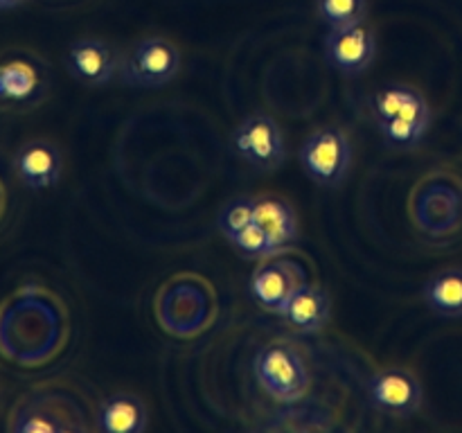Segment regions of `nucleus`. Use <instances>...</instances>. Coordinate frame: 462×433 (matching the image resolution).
Listing matches in <instances>:
<instances>
[{"label":"nucleus","instance_id":"nucleus-1","mask_svg":"<svg viewBox=\"0 0 462 433\" xmlns=\"http://www.w3.org/2000/svg\"><path fill=\"white\" fill-rule=\"evenodd\" d=\"M260 386L280 401H298L310 391V370L300 352L287 343H271L253 361Z\"/></svg>","mask_w":462,"mask_h":433},{"label":"nucleus","instance_id":"nucleus-2","mask_svg":"<svg viewBox=\"0 0 462 433\" xmlns=\"http://www.w3.org/2000/svg\"><path fill=\"white\" fill-rule=\"evenodd\" d=\"M300 162L310 179L323 188H337L346 180L352 162V147L341 129L325 126L314 131L300 149Z\"/></svg>","mask_w":462,"mask_h":433},{"label":"nucleus","instance_id":"nucleus-3","mask_svg":"<svg viewBox=\"0 0 462 433\" xmlns=\"http://www.w3.org/2000/svg\"><path fill=\"white\" fill-rule=\"evenodd\" d=\"M180 70V52L161 36L144 39L122 61V79L131 86L156 88L174 79Z\"/></svg>","mask_w":462,"mask_h":433},{"label":"nucleus","instance_id":"nucleus-4","mask_svg":"<svg viewBox=\"0 0 462 433\" xmlns=\"http://www.w3.org/2000/svg\"><path fill=\"white\" fill-rule=\"evenodd\" d=\"M233 147L248 165L262 171H273L282 165L284 135L278 122L269 115H251L235 129Z\"/></svg>","mask_w":462,"mask_h":433},{"label":"nucleus","instance_id":"nucleus-5","mask_svg":"<svg viewBox=\"0 0 462 433\" xmlns=\"http://www.w3.org/2000/svg\"><path fill=\"white\" fill-rule=\"evenodd\" d=\"M370 401L393 418H411L422 406V383L404 368H386L370 379Z\"/></svg>","mask_w":462,"mask_h":433},{"label":"nucleus","instance_id":"nucleus-6","mask_svg":"<svg viewBox=\"0 0 462 433\" xmlns=\"http://www.w3.org/2000/svg\"><path fill=\"white\" fill-rule=\"evenodd\" d=\"M325 50H328L329 63L337 70L346 72V75H359L374 61L377 39H374L373 30L364 23L350 27H337V30L329 32L328 41H325Z\"/></svg>","mask_w":462,"mask_h":433},{"label":"nucleus","instance_id":"nucleus-7","mask_svg":"<svg viewBox=\"0 0 462 433\" xmlns=\"http://www.w3.org/2000/svg\"><path fill=\"white\" fill-rule=\"evenodd\" d=\"M66 63L70 75L88 86L108 84L122 68L120 54L99 39H81L72 43Z\"/></svg>","mask_w":462,"mask_h":433},{"label":"nucleus","instance_id":"nucleus-8","mask_svg":"<svg viewBox=\"0 0 462 433\" xmlns=\"http://www.w3.org/2000/svg\"><path fill=\"white\" fill-rule=\"evenodd\" d=\"M14 167L27 188H52L61 176V153L48 140H32L18 149Z\"/></svg>","mask_w":462,"mask_h":433},{"label":"nucleus","instance_id":"nucleus-9","mask_svg":"<svg viewBox=\"0 0 462 433\" xmlns=\"http://www.w3.org/2000/svg\"><path fill=\"white\" fill-rule=\"evenodd\" d=\"M280 314L287 316L289 323L300 332H320L329 320V296L311 284H298Z\"/></svg>","mask_w":462,"mask_h":433},{"label":"nucleus","instance_id":"nucleus-10","mask_svg":"<svg viewBox=\"0 0 462 433\" xmlns=\"http://www.w3.org/2000/svg\"><path fill=\"white\" fill-rule=\"evenodd\" d=\"M298 287V280L289 266L278 264V262H269V264L260 266L251 278V293L262 307L269 311H282L284 302Z\"/></svg>","mask_w":462,"mask_h":433},{"label":"nucleus","instance_id":"nucleus-11","mask_svg":"<svg viewBox=\"0 0 462 433\" xmlns=\"http://www.w3.org/2000/svg\"><path fill=\"white\" fill-rule=\"evenodd\" d=\"M374 113L377 120H388V117H418V120L431 122V108L424 95L418 88L406 84L383 86L374 97Z\"/></svg>","mask_w":462,"mask_h":433},{"label":"nucleus","instance_id":"nucleus-12","mask_svg":"<svg viewBox=\"0 0 462 433\" xmlns=\"http://www.w3.org/2000/svg\"><path fill=\"white\" fill-rule=\"evenodd\" d=\"M97 424L106 433H140L147 428V409L135 395H113L99 409Z\"/></svg>","mask_w":462,"mask_h":433},{"label":"nucleus","instance_id":"nucleus-13","mask_svg":"<svg viewBox=\"0 0 462 433\" xmlns=\"http://www.w3.org/2000/svg\"><path fill=\"white\" fill-rule=\"evenodd\" d=\"M424 300L445 318H462V269H447L424 284Z\"/></svg>","mask_w":462,"mask_h":433},{"label":"nucleus","instance_id":"nucleus-14","mask_svg":"<svg viewBox=\"0 0 462 433\" xmlns=\"http://www.w3.org/2000/svg\"><path fill=\"white\" fill-rule=\"evenodd\" d=\"M255 224H260L264 228L271 244L278 251L296 239V215H293L291 206H287L280 198H260V201H255Z\"/></svg>","mask_w":462,"mask_h":433},{"label":"nucleus","instance_id":"nucleus-15","mask_svg":"<svg viewBox=\"0 0 462 433\" xmlns=\"http://www.w3.org/2000/svg\"><path fill=\"white\" fill-rule=\"evenodd\" d=\"M39 86V77L32 63L23 59H12V61L0 66V99H27Z\"/></svg>","mask_w":462,"mask_h":433},{"label":"nucleus","instance_id":"nucleus-16","mask_svg":"<svg viewBox=\"0 0 462 433\" xmlns=\"http://www.w3.org/2000/svg\"><path fill=\"white\" fill-rule=\"evenodd\" d=\"M429 124L431 122L418 120V117H388V120L379 122V129H382L383 138H386L388 144L400 149H411L418 147L420 140L427 134Z\"/></svg>","mask_w":462,"mask_h":433},{"label":"nucleus","instance_id":"nucleus-17","mask_svg":"<svg viewBox=\"0 0 462 433\" xmlns=\"http://www.w3.org/2000/svg\"><path fill=\"white\" fill-rule=\"evenodd\" d=\"M319 14L332 30L359 25L365 21L368 3L365 0H319Z\"/></svg>","mask_w":462,"mask_h":433},{"label":"nucleus","instance_id":"nucleus-18","mask_svg":"<svg viewBox=\"0 0 462 433\" xmlns=\"http://www.w3.org/2000/svg\"><path fill=\"white\" fill-rule=\"evenodd\" d=\"M253 221H255V201L253 198H235L221 210L219 228L226 237L233 239Z\"/></svg>","mask_w":462,"mask_h":433},{"label":"nucleus","instance_id":"nucleus-19","mask_svg":"<svg viewBox=\"0 0 462 433\" xmlns=\"http://www.w3.org/2000/svg\"><path fill=\"white\" fill-rule=\"evenodd\" d=\"M230 242H233L246 257H269L278 253V248L271 244L269 235H266L264 228H262L260 224H255V221H253L251 226H246L239 235H235Z\"/></svg>","mask_w":462,"mask_h":433},{"label":"nucleus","instance_id":"nucleus-20","mask_svg":"<svg viewBox=\"0 0 462 433\" xmlns=\"http://www.w3.org/2000/svg\"><path fill=\"white\" fill-rule=\"evenodd\" d=\"M14 428L21 433H57L63 431V424L57 422L54 418H48V413H39V410H30V413L21 415V422L14 424Z\"/></svg>","mask_w":462,"mask_h":433},{"label":"nucleus","instance_id":"nucleus-21","mask_svg":"<svg viewBox=\"0 0 462 433\" xmlns=\"http://www.w3.org/2000/svg\"><path fill=\"white\" fill-rule=\"evenodd\" d=\"M23 0H0V9H12V7H18Z\"/></svg>","mask_w":462,"mask_h":433}]
</instances>
